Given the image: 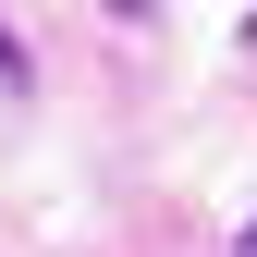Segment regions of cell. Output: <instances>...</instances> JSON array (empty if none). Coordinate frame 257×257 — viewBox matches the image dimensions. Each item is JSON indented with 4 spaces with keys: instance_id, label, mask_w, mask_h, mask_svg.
<instances>
[{
    "instance_id": "1",
    "label": "cell",
    "mask_w": 257,
    "mask_h": 257,
    "mask_svg": "<svg viewBox=\"0 0 257 257\" xmlns=\"http://www.w3.org/2000/svg\"><path fill=\"white\" fill-rule=\"evenodd\" d=\"M0 86H37V61H25V37L0 25Z\"/></svg>"
},
{
    "instance_id": "2",
    "label": "cell",
    "mask_w": 257,
    "mask_h": 257,
    "mask_svg": "<svg viewBox=\"0 0 257 257\" xmlns=\"http://www.w3.org/2000/svg\"><path fill=\"white\" fill-rule=\"evenodd\" d=\"M233 257H257V220H245V233H233Z\"/></svg>"
}]
</instances>
